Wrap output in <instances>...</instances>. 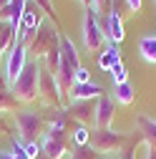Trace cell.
Returning a JSON list of instances; mask_svg holds the SVG:
<instances>
[{
	"label": "cell",
	"instance_id": "2e32d148",
	"mask_svg": "<svg viewBox=\"0 0 156 159\" xmlns=\"http://www.w3.org/2000/svg\"><path fill=\"white\" fill-rule=\"evenodd\" d=\"M136 126L141 129V134H144V139H146V144L156 149V121H154V119H149V116L141 114L139 119H136Z\"/></svg>",
	"mask_w": 156,
	"mask_h": 159
},
{
	"label": "cell",
	"instance_id": "d6986e66",
	"mask_svg": "<svg viewBox=\"0 0 156 159\" xmlns=\"http://www.w3.org/2000/svg\"><path fill=\"white\" fill-rule=\"evenodd\" d=\"M111 78H113V86H119V84H126V81H128V68L124 66V61L116 63V66L111 68Z\"/></svg>",
	"mask_w": 156,
	"mask_h": 159
},
{
	"label": "cell",
	"instance_id": "cb8c5ba5",
	"mask_svg": "<svg viewBox=\"0 0 156 159\" xmlns=\"http://www.w3.org/2000/svg\"><path fill=\"white\" fill-rule=\"evenodd\" d=\"M108 3H111V0H91V5H88V8H91L96 15H98V13H101V10H103Z\"/></svg>",
	"mask_w": 156,
	"mask_h": 159
},
{
	"label": "cell",
	"instance_id": "8992f818",
	"mask_svg": "<svg viewBox=\"0 0 156 159\" xmlns=\"http://www.w3.org/2000/svg\"><path fill=\"white\" fill-rule=\"evenodd\" d=\"M43 25V10L38 8L35 3H28L25 10H23V18H20V30H18V43L25 41L28 33H35L38 28Z\"/></svg>",
	"mask_w": 156,
	"mask_h": 159
},
{
	"label": "cell",
	"instance_id": "5bb4252c",
	"mask_svg": "<svg viewBox=\"0 0 156 159\" xmlns=\"http://www.w3.org/2000/svg\"><path fill=\"white\" fill-rule=\"evenodd\" d=\"M41 149H43V157L46 159H63V154L68 152L63 139H53V136H46L41 142Z\"/></svg>",
	"mask_w": 156,
	"mask_h": 159
},
{
	"label": "cell",
	"instance_id": "9c48e42d",
	"mask_svg": "<svg viewBox=\"0 0 156 159\" xmlns=\"http://www.w3.org/2000/svg\"><path fill=\"white\" fill-rule=\"evenodd\" d=\"M103 35L108 38V43H116V46H119L124 38H126V33H124V20H121V13H119V8H116V5L108 10Z\"/></svg>",
	"mask_w": 156,
	"mask_h": 159
},
{
	"label": "cell",
	"instance_id": "5b68a950",
	"mask_svg": "<svg viewBox=\"0 0 156 159\" xmlns=\"http://www.w3.org/2000/svg\"><path fill=\"white\" fill-rule=\"evenodd\" d=\"M113 116H116V101H113V96L101 93L98 98H96V116H93L96 129H111Z\"/></svg>",
	"mask_w": 156,
	"mask_h": 159
},
{
	"label": "cell",
	"instance_id": "603a6c76",
	"mask_svg": "<svg viewBox=\"0 0 156 159\" xmlns=\"http://www.w3.org/2000/svg\"><path fill=\"white\" fill-rule=\"evenodd\" d=\"M88 81H91V73H88V68L81 66L76 71V76H73V84H88Z\"/></svg>",
	"mask_w": 156,
	"mask_h": 159
},
{
	"label": "cell",
	"instance_id": "4dcf8cb0",
	"mask_svg": "<svg viewBox=\"0 0 156 159\" xmlns=\"http://www.w3.org/2000/svg\"><path fill=\"white\" fill-rule=\"evenodd\" d=\"M0 58H3V51H0Z\"/></svg>",
	"mask_w": 156,
	"mask_h": 159
},
{
	"label": "cell",
	"instance_id": "f1b7e54d",
	"mask_svg": "<svg viewBox=\"0 0 156 159\" xmlns=\"http://www.w3.org/2000/svg\"><path fill=\"white\" fill-rule=\"evenodd\" d=\"M81 3H83V5H91V0H81Z\"/></svg>",
	"mask_w": 156,
	"mask_h": 159
},
{
	"label": "cell",
	"instance_id": "30bf717a",
	"mask_svg": "<svg viewBox=\"0 0 156 159\" xmlns=\"http://www.w3.org/2000/svg\"><path fill=\"white\" fill-rule=\"evenodd\" d=\"M38 93H43L48 104L61 101V86H58V78H55L53 71H43L41 68V86H38Z\"/></svg>",
	"mask_w": 156,
	"mask_h": 159
},
{
	"label": "cell",
	"instance_id": "ffe728a7",
	"mask_svg": "<svg viewBox=\"0 0 156 159\" xmlns=\"http://www.w3.org/2000/svg\"><path fill=\"white\" fill-rule=\"evenodd\" d=\"M0 159H28V157H25V149H23L20 142H13L10 152H3V154H0Z\"/></svg>",
	"mask_w": 156,
	"mask_h": 159
},
{
	"label": "cell",
	"instance_id": "277c9868",
	"mask_svg": "<svg viewBox=\"0 0 156 159\" xmlns=\"http://www.w3.org/2000/svg\"><path fill=\"white\" fill-rule=\"evenodd\" d=\"M25 43H13L8 48V58H5V81L13 86L15 84V78L23 73L25 63H28V58H25Z\"/></svg>",
	"mask_w": 156,
	"mask_h": 159
},
{
	"label": "cell",
	"instance_id": "9a60e30c",
	"mask_svg": "<svg viewBox=\"0 0 156 159\" xmlns=\"http://www.w3.org/2000/svg\"><path fill=\"white\" fill-rule=\"evenodd\" d=\"M139 53L146 63H156V35H141L139 38Z\"/></svg>",
	"mask_w": 156,
	"mask_h": 159
},
{
	"label": "cell",
	"instance_id": "7402d4cb",
	"mask_svg": "<svg viewBox=\"0 0 156 159\" xmlns=\"http://www.w3.org/2000/svg\"><path fill=\"white\" fill-rule=\"evenodd\" d=\"M23 149H25V157H28V159H38V157L43 154V149H41V144H38V142H25Z\"/></svg>",
	"mask_w": 156,
	"mask_h": 159
},
{
	"label": "cell",
	"instance_id": "7a4b0ae2",
	"mask_svg": "<svg viewBox=\"0 0 156 159\" xmlns=\"http://www.w3.org/2000/svg\"><path fill=\"white\" fill-rule=\"evenodd\" d=\"M124 144H126V136L119 131H111V129H96L91 134V142H88V147H93L98 154H113Z\"/></svg>",
	"mask_w": 156,
	"mask_h": 159
},
{
	"label": "cell",
	"instance_id": "6da1fadb",
	"mask_svg": "<svg viewBox=\"0 0 156 159\" xmlns=\"http://www.w3.org/2000/svg\"><path fill=\"white\" fill-rule=\"evenodd\" d=\"M38 86H41V63H25L23 73L15 78V84L10 86V93L15 101H33L38 96Z\"/></svg>",
	"mask_w": 156,
	"mask_h": 159
},
{
	"label": "cell",
	"instance_id": "4316f807",
	"mask_svg": "<svg viewBox=\"0 0 156 159\" xmlns=\"http://www.w3.org/2000/svg\"><path fill=\"white\" fill-rule=\"evenodd\" d=\"M146 159H156V149L146 144Z\"/></svg>",
	"mask_w": 156,
	"mask_h": 159
},
{
	"label": "cell",
	"instance_id": "e0dca14e",
	"mask_svg": "<svg viewBox=\"0 0 156 159\" xmlns=\"http://www.w3.org/2000/svg\"><path fill=\"white\" fill-rule=\"evenodd\" d=\"M133 98H136V91H133V86H131L128 81L113 86V101H116V104L128 106V104H133Z\"/></svg>",
	"mask_w": 156,
	"mask_h": 159
},
{
	"label": "cell",
	"instance_id": "d4e9b609",
	"mask_svg": "<svg viewBox=\"0 0 156 159\" xmlns=\"http://www.w3.org/2000/svg\"><path fill=\"white\" fill-rule=\"evenodd\" d=\"M33 3L41 8L43 13H48V15H53V8H50V0H33Z\"/></svg>",
	"mask_w": 156,
	"mask_h": 159
},
{
	"label": "cell",
	"instance_id": "f546056e",
	"mask_svg": "<svg viewBox=\"0 0 156 159\" xmlns=\"http://www.w3.org/2000/svg\"><path fill=\"white\" fill-rule=\"evenodd\" d=\"M101 159H119V157H101Z\"/></svg>",
	"mask_w": 156,
	"mask_h": 159
},
{
	"label": "cell",
	"instance_id": "83f0119b",
	"mask_svg": "<svg viewBox=\"0 0 156 159\" xmlns=\"http://www.w3.org/2000/svg\"><path fill=\"white\" fill-rule=\"evenodd\" d=\"M8 3H10V0H0V10H3V8L8 5Z\"/></svg>",
	"mask_w": 156,
	"mask_h": 159
},
{
	"label": "cell",
	"instance_id": "4fadbf2b",
	"mask_svg": "<svg viewBox=\"0 0 156 159\" xmlns=\"http://www.w3.org/2000/svg\"><path fill=\"white\" fill-rule=\"evenodd\" d=\"M71 114H73L83 126H86L88 121H93V116H96V104H93V98H91V101H73V104H71Z\"/></svg>",
	"mask_w": 156,
	"mask_h": 159
},
{
	"label": "cell",
	"instance_id": "3957f363",
	"mask_svg": "<svg viewBox=\"0 0 156 159\" xmlns=\"http://www.w3.org/2000/svg\"><path fill=\"white\" fill-rule=\"evenodd\" d=\"M103 41H106V35H103V28L98 23V15L88 8L83 15V46L88 51H96L103 46Z\"/></svg>",
	"mask_w": 156,
	"mask_h": 159
},
{
	"label": "cell",
	"instance_id": "44dd1931",
	"mask_svg": "<svg viewBox=\"0 0 156 159\" xmlns=\"http://www.w3.org/2000/svg\"><path fill=\"white\" fill-rule=\"evenodd\" d=\"M71 159H101V157H98V152H96L93 147H76Z\"/></svg>",
	"mask_w": 156,
	"mask_h": 159
},
{
	"label": "cell",
	"instance_id": "484cf974",
	"mask_svg": "<svg viewBox=\"0 0 156 159\" xmlns=\"http://www.w3.org/2000/svg\"><path fill=\"white\" fill-rule=\"evenodd\" d=\"M126 5H128L131 13H139L141 10V0H126Z\"/></svg>",
	"mask_w": 156,
	"mask_h": 159
},
{
	"label": "cell",
	"instance_id": "7c38bea8",
	"mask_svg": "<svg viewBox=\"0 0 156 159\" xmlns=\"http://www.w3.org/2000/svg\"><path fill=\"white\" fill-rule=\"evenodd\" d=\"M116 63H121V51H119L116 43H106V48H103L101 56H98V68H103V71L111 73V68H113Z\"/></svg>",
	"mask_w": 156,
	"mask_h": 159
},
{
	"label": "cell",
	"instance_id": "ac0fdd59",
	"mask_svg": "<svg viewBox=\"0 0 156 159\" xmlns=\"http://www.w3.org/2000/svg\"><path fill=\"white\" fill-rule=\"evenodd\" d=\"M71 142H73V147H88V142H91V131H88V126L78 124L76 131L71 134Z\"/></svg>",
	"mask_w": 156,
	"mask_h": 159
},
{
	"label": "cell",
	"instance_id": "52a82bcc",
	"mask_svg": "<svg viewBox=\"0 0 156 159\" xmlns=\"http://www.w3.org/2000/svg\"><path fill=\"white\" fill-rule=\"evenodd\" d=\"M58 38H61V35H58L50 25H41V28H38L35 30V41H33V46H30V51L33 53H38V56H41V58H46L55 46H58Z\"/></svg>",
	"mask_w": 156,
	"mask_h": 159
},
{
	"label": "cell",
	"instance_id": "8fae6325",
	"mask_svg": "<svg viewBox=\"0 0 156 159\" xmlns=\"http://www.w3.org/2000/svg\"><path fill=\"white\" fill-rule=\"evenodd\" d=\"M71 101H91V98H98L101 93H103V89L98 86V84H73L71 86Z\"/></svg>",
	"mask_w": 156,
	"mask_h": 159
},
{
	"label": "cell",
	"instance_id": "ba28073f",
	"mask_svg": "<svg viewBox=\"0 0 156 159\" xmlns=\"http://www.w3.org/2000/svg\"><path fill=\"white\" fill-rule=\"evenodd\" d=\"M15 124H18V131L23 134L25 142H35L38 131H41V116L33 114V111H18L15 114Z\"/></svg>",
	"mask_w": 156,
	"mask_h": 159
}]
</instances>
